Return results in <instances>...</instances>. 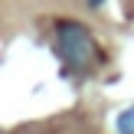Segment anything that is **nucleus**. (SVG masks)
<instances>
[{"mask_svg": "<svg viewBox=\"0 0 134 134\" xmlns=\"http://www.w3.org/2000/svg\"><path fill=\"white\" fill-rule=\"evenodd\" d=\"M56 52L65 65H75V69H85L92 59L98 56V46L92 39V33L85 30L82 23H72V20H62L56 26Z\"/></svg>", "mask_w": 134, "mask_h": 134, "instance_id": "1", "label": "nucleus"}, {"mask_svg": "<svg viewBox=\"0 0 134 134\" xmlns=\"http://www.w3.org/2000/svg\"><path fill=\"white\" fill-rule=\"evenodd\" d=\"M118 131H121V134H134V105H131L128 111L118 115Z\"/></svg>", "mask_w": 134, "mask_h": 134, "instance_id": "2", "label": "nucleus"}, {"mask_svg": "<svg viewBox=\"0 0 134 134\" xmlns=\"http://www.w3.org/2000/svg\"><path fill=\"white\" fill-rule=\"evenodd\" d=\"M88 7H102V0H88Z\"/></svg>", "mask_w": 134, "mask_h": 134, "instance_id": "3", "label": "nucleus"}]
</instances>
